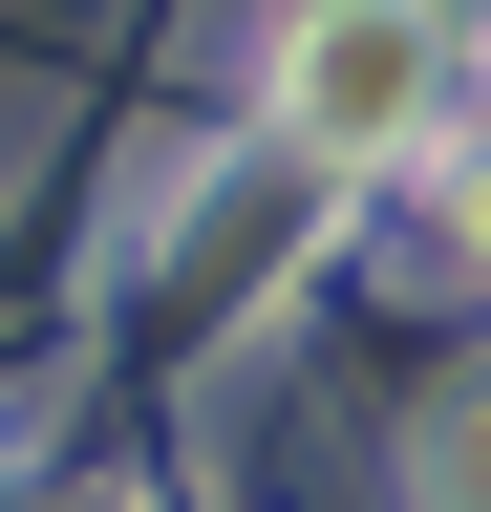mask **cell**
Masks as SVG:
<instances>
[{
	"instance_id": "2",
	"label": "cell",
	"mask_w": 491,
	"mask_h": 512,
	"mask_svg": "<svg viewBox=\"0 0 491 512\" xmlns=\"http://www.w3.org/2000/svg\"><path fill=\"white\" fill-rule=\"evenodd\" d=\"M427 22H470V0H427Z\"/></svg>"
},
{
	"instance_id": "1",
	"label": "cell",
	"mask_w": 491,
	"mask_h": 512,
	"mask_svg": "<svg viewBox=\"0 0 491 512\" xmlns=\"http://www.w3.org/2000/svg\"><path fill=\"white\" fill-rule=\"evenodd\" d=\"M427 86H449V22H427V0H321V22L278 43V128H299L321 171L427 150Z\"/></svg>"
}]
</instances>
